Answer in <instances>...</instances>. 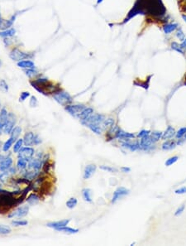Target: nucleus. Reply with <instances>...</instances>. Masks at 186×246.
<instances>
[{
    "label": "nucleus",
    "mask_w": 186,
    "mask_h": 246,
    "mask_svg": "<svg viewBox=\"0 0 186 246\" xmlns=\"http://www.w3.org/2000/svg\"><path fill=\"white\" fill-rule=\"evenodd\" d=\"M20 192H10L5 190H2L0 188V214L6 213L14 206H18L19 203L17 198L14 197V195Z\"/></svg>",
    "instance_id": "1"
},
{
    "label": "nucleus",
    "mask_w": 186,
    "mask_h": 246,
    "mask_svg": "<svg viewBox=\"0 0 186 246\" xmlns=\"http://www.w3.org/2000/svg\"><path fill=\"white\" fill-rule=\"evenodd\" d=\"M53 98L62 106H67L72 102V97L70 96V94L63 91H56L53 94Z\"/></svg>",
    "instance_id": "2"
},
{
    "label": "nucleus",
    "mask_w": 186,
    "mask_h": 246,
    "mask_svg": "<svg viewBox=\"0 0 186 246\" xmlns=\"http://www.w3.org/2000/svg\"><path fill=\"white\" fill-rule=\"evenodd\" d=\"M105 120L104 116L99 114H95V115H91L89 118H87L85 120L81 121V123L84 126H88L89 124H94V125H99L102 127V123L103 121Z\"/></svg>",
    "instance_id": "3"
},
{
    "label": "nucleus",
    "mask_w": 186,
    "mask_h": 246,
    "mask_svg": "<svg viewBox=\"0 0 186 246\" xmlns=\"http://www.w3.org/2000/svg\"><path fill=\"white\" fill-rule=\"evenodd\" d=\"M17 117L14 113H8V119L6 121L5 125L3 128V133L5 134H10L12 130L14 129V126L16 124Z\"/></svg>",
    "instance_id": "4"
},
{
    "label": "nucleus",
    "mask_w": 186,
    "mask_h": 246,
    "mask_svg": "<svg viewBox=\"0 0 186 246\" xmlns=\"http://www.w3.org/2000/svg\"><path fill=\"white\" fill-rule=\"evenodd\" d=\"M65 109L70 115H72L75 118L78 119L81 112L85 109V106L84 104H74V105L69 104L67 106H65Z\"/></svg>",
    "instance_id": "5"
},
{
    "label": "nucleus",
    "mask_w": 186,
    "mask_h": 246,
    "mask_svg": "<svg viewBox=\"0 0 186 246\" xmlns=\"http://www.w3.org/2000/svg\"><path fill=\"white\" fill-rule=\"evenodd\" d=\"M29 56V54L25 53L17 48L13 49L11 52L9 53V57L14 62H21L22 60L28 58Z\"/></svg>",
    "instance_id": "6"
},
{
    "label": "nucleus",
    "mask_w": 186,
    "mask_h": 246,
    "mask_svg": "<svg viewBox=\"0 0 186 246\" xmlns=\"http://www.w3.org/2000/svg\"><path fill=\"white\" fill-rule=\"evenodd\" d=\"M34 153H35V151H34L33 147H27H27H22L20 149V151L17 153V156H18V158H23L27 162H29L33 158Z\"/></svg>",
    "instance_id": "7"
},
{
    "label": "nucleus",
    "mask_w": 186,
    "mask_h": 246,
    "mask_svg": "<svg viewBox=\"0 0 186 246\" xmlns=\"http://www.w3.org/2000/svg\"><path fill=\"white\" fill-rule=\"evenodd\" d=\"M28 212H29V207L27 206H20L18 208H17L14 212H12L11 214L8 215V217L9 218H14V217L22 218V217L26 216L28 214Z\"/></svg>",
    "instance_id": "8"
},
{
    "label": "nucleus",
    "mask_w": 186,
    "mask_h": 246,
    "mask_svg": "<svg viewBox=\"0 0 186 246\" xmlns=\"http://www.w3.org/2000/svg\"><path fill=\"white\" fill-rule=\"evenodd\" d=\"M13 159L10 157L0 156V171H3L12 167Z\"/></svg>",
    "instance_id": "9"
},
{
    "label": "nucleus",
    "mask_w": 186,
    "mask_h": 246,
    "mask_svg": "<svg viewBox=\"0 0 186 246\" xmlns=\"http://www.w3.org/2000/svg\"><path fill=\"white\" fill-rule=\"evenodd\" d=\"M129 194V190H127L125 187H119L114 192H113V199H112V203H116L117 201H118L119 199L124 196L128 195Z\"/></svg>",
    "instance_id": "10"
},
{
    "label": "nucleus",
    "mask_w": 186,
    "mask_h": 246,
    "mask_svg": "<svg viewBox=\"0 0 186 246\" xmlns=\"http://www.w3.org/2000/svg\"><path fill=\"white\" fill-rule=\"evenodd\" d=\"M42 167V163H41V158H32L27 163V167L28 170H33V171H39L41 167Z\"/></svg>",
    "instance_id": "11"
},
{
    "label": "nucleus",
    "mask_w": 186,
    "mask_h": 246,
    "mask_svg": "<svg viewBox=\"0 0 186 246\" xmlns=\"http://www.w3.org/2000/svg\"><path fill=\"white\" fill-rule=\"evenodd\" d=\"M23 143L27 147H31L35 144V134L33 132H27V134H25L23 138Z\"/></svg>",
    "instance_id": "12"
},
{
    "label": "nucleus",
    "mask_w": 186,
    "mask_h": 246,
    "mask_svg": "<svg viewBox=\"0 0 186 246\" xmlns=\"http://www.w3.org/2000/svg\"><path fill=\"white\" fill-rule=\"evenodd\" d=\"M8 113L5 108H3L0 111V135L3 133V128L8 119Z\"/></svg>",
    "instance_id": "13"
},
{
    "label": "nucleus",
    "mask_w": 186,
    "mask_h": 246,
    "mask_svg": "<svg viewBox=\"0 0 186 246\" xmlns=\"http://www.w3.org/2000/svg\"><path fill=\"white\" fill-rule=\"evenodd\" d=\"M70 220H59V221L56 222H51V223H48L46 226H48L50 228H53L55 230H57L58 228H61L64 227V226H66V225L70 223Z\"/></svg>",
    "instance_id": "14"
},
{
    "label": "nucleus",
    "mask_w": 186,
    "mask_h": 246,
    "mask_svg": "<svg viewBox=\"0 0 186 246\" xmlns=\"http://www.w3.org/2000/svg\"><path fill=\"white\" fill-rule=\"evenodd\" d=\"M97 167L95 166V164H89L87 165L84 168V179H89L90 177L95 174V172L96 171Z\"/></svg>",
    "instance_id": "15"
},
{
    "label": "nucleus",
    "mask_w": 186,
    "mask_h": 246,
    "mask_svg": "<svg viewBox=\"0 0 186 246\" xmlns=\"http://www.w3.org/2000/svg\"><path fill=\"white\" fill-rule=\"evenodd\" d=\"M153 142L151 139V136L150 135H147V136H145L141 138L140 142V147L142 148L144 150H147L149 149L150 147H151V145H152Z\"/></svg>",
    "instance_id": "16"
},
{
    "label": "nucleus",
    "mask_w": 186,
    "mask_h": 246,
    "mask_svg": "<svg viewBox=\"0 0 186 246\" xmlns=\"http://www.w3.org/2000/svg\"><path fill=\"white\" fill-rule=\"evenodd\" d=\"M179 28L178 23L172 22V23H166L163 26V32L165 34H170L171 32H175Z\"/></svg>",
    "instance_id": "17"
},
{
    "label": "nucleus",
    "mask_w": 186,
    "mask_h": 246,
    "mask_svg": "<svg viewBox=\"0 0 186 246\" xmlns=\"http://www.w3.org/2000/svg\"><path fill=\"white\" fill-rule=\"evenodd\" d=\"M15 171H16V170L14 168H13V167L9 168L8 170H6V171H2V172L0 173V181L2 182H3V183H5V182H7V180L9 178V177H10L11 175H14V174L15 173Z\"/></svg>",
    "instance_id": "18"
},
{
    "label": "nucleus",
    "mask_w": 186,
    "mask_h": 246,
    "mask_svg": "<svg viewBox=\"0 0 186 246\" xmlns=\"http://www.w3.org/2000/svg\"><path fill=\"white\" fill-rule=\"evenodd\" d=\"M122 147H126L127 149H129L130 151H136L138 148H140V143L138 142L131 143L127 140V141H125V142L122 143Z\"/></svg>",
    "instance_id": "19"
},
{
    "label": "nucleus",
    "mask_w": 186,
    "mask_h": 246,
    "mask_svg": "<svg viewBox=\"0 0 186 246\" xmlns=\"http://www.w3.org/2000/svg\"><path fill=\"white\" fill-rule=\"evenodd\" d=\"M17 67L22 69H31V68H35V64L32 61L24 60V61L17 62Z\"/></svg>",
    "instance_id": "20"
},
{
    "label": "nucleus",
    "mask_w": 186,
    "mask_h": 246,
    "mask_svg": "<svg viewBox=\"0 0 186 246\" xmlns=\"http://www.w3.org/2000/svg\"><path fill=\"white\" fill-rule=\"evenodd\" d=\"M175 128L171 127V126H168L167 129L165 131V133L162 134V138L161 139L163 140H167V139H170L171 138H173L174 135H175Z\"/></svg>",
    "instance_id": "21"
},
{
    "label": "nucleus",
    "mask_w": 186,
    "mask_h": 246,
    "mask_svg": "<svg viewBox=\"0 0 186 246\" xmlns=\"http://www.w3.org/2000/svg\"><path fill=\"white\" fill-rule=\"evenodd\" d=\"M93 113H94V110H93L92 108H85V109L81 112V114L79 115L78 119L80 121L85 120L87 118H89V116H90Z\"/></svg>",
    "instance_id": "22"
},
{
    "label": "nucleus",
    "mask_w": 186,
    "mask_h": 246,
    "mask_svg": "<svg viewBox=\"0 0 186 246\" xmlns=\"http://www.w3.org/2000/svg\"><path fill=\"white\" fill-rule=\"evenodd\" d=\"M40 198L35 193H32L31 195L27 198V202L29 204L30 206H35L39 202Z\"/></svg>",
    "instance_id": "23"
},
{
    "label": "nucleus",
    "mask_w": 186,
    "mask_h": 246,
    "mask_svg": "<svg viewBox=\"0 0 186 246\" xmlns=\"http://www.w3.org/2000/svg\"><path fill=\"white\" fill-rule=\"evenodd\" d=\"M134 134H131V133H127V132H125L122 129H119L118 134L116 135V138L118 139H132V138H134Z\"/></svg>",
    "instance_id": "24"
},
{
    "label": "nucleus",
    "mask_w": 186,
    "mask_h": 246,
    "mask_svg": "<svg viewBox=\"0 0 186 246\" xmlns=\"http://www.w3.org/2000/svg\"><path fill=\"white\" fill-rule=\"evenodd\" d=\"M16 33V30L14 28H8V29L3 30L2 32H0V37L3 38H10L13 37Z\"/></svg>",
    "instance_id": "25"
},
{
    "label": "nucleus",
    "mask_w": 186,
    "mask_h": 246,
    "mask_svg": "<svg viewBox=\"0 0 186 246\" xmlns=\"http://www.w3.org/2000/svg\"><path fill=\"white\" fill-rule=\"evenodd\" d=\"M82 196L84 200L87 202H91L92 201V192L89 188H84V190L82 191Z\"/></svg>",
    "instance_id": "26"
},
{
    "label": "nucleus",
    "mask_w": 186,
    "mask_h": 246,
    "mask_svg": "<svg viewBox=\"0 0 186 246\" xmlns=\"http://www.w3.org/2000/svg\"><path fill=\"white\" fill-rule=\"evenodd\" d=\"M21 133H22V128L21 127H19V126H16V127H14V129L12 130L11 134H10V135H11V138H13V139L15 140V141H17V139L19 138V136H20V134H21Z\"/></svg>",
    "instance_id": "27"
},
{
    "label": "nucleus",
    "mask_w": 186,
    "mask_h": 246,
    "mask_svg": "<svg viewBox=\"0 0 186 246\" xmlns=\"http://www.w3.org/2000/svg\"><path fill=\"white\" fill-rule=\"evenodd\" d=\"M56 230L60 231V232L67 233V234H76V233L79 232L78 229H74V228L68 227L67 225H66V226H64V227L58 228Z\"/></svg>",
    "instance_id": "28"
},
{
    "label": "nucleus",
    "mask_w": 186,
    "mask_h": 246,
    "mask_svg": "<svg viewBox=\"0 0 186 246\" xmlns=\"http://www.w3.org/2000/svg\"><path fill=\"white\" fill-rule=\"evenodd\" d=\"M176 146V143L175 141H166L162 144V149L163 150H171L175 148Z\"/></svg>",
    "instance_id": "29"
},
{
    "label": "nucleus",
    "mask_w": 186,
    "mask_h": 246,
    "mask_svg": "<svg viewBox=\"0 0 186 246\" xmlns=\"http://www.w3.org/2000/svg\"><path fill=\"white\" fill-rule=\"evenodd\" d=\"M27 161H26L23 158H18V160H17V169H19L20 171L21 170H24L26 167H27Z\"/></svg>",
    "instance_id": "30"
},
{
    "label": "nucleus",
    "mask_w": 186,
    "mask_h": 246,
    "mask_svg": "<svg viewBox=\"0 0 186 246\" xmlns=\"http://www.w3.org/2000/svg\"><path fill=\"white\" fill-rule=\"evenodd\" d=\"M170 46H171V49L174 50V51H177V52H179V53L180 54H184V49L181 47L180 44H179L178 42H172L171 44H170Z\"/></svg>",
    "instance_id": "31"
},
{
    "label": "nucleus",
    "mask_w": 186,
    "mask_h": 246,
    "mask_svg": "<svg viewBox=\"0 0 186 246\" xmlns=\"http://www.w3.org/2000/svg\"><path fill=\"white\" fill-rule=\"evenodd\" d=\"M14 142H15V140H14L13 138H11V137H10V138H9V139H8V140L6 141L5 143L3 144V152H8V150L10 149V147L13 146V144L14 143Z\"/></svg>",
    "instance_id": "32"
},
{
    "label": "nucleus",
    "mask_w": 186,
    "mask_h": 246,
    "mask_svg": "<svg viewBox=\"0 0 186 246\" xmlns=\"http://www.w3.org/2000/svg\"><path fill=\"white\" fill-rule=\"evenodd\" d=\"M162 133L160 131H155V132H152L151 134V140H152V142L153 143H157V141H159L160 139H161L162 138Z\"/></svg>",
    "instance_id": "33"
},
{
    "label": "nucleus",
    "mask_w": 186,
    "mask_h": 246,
    "mask_svg": "<svg viewBox=\"0 0 186 246\" xmlns=\"http://www.w3.org/2000/svg\"><path fill=\"white\" fill-rule=\"evenodd\" d=\"M88 128L91 130L92 132H94V133H95L96 134H102L103 132V129L102 127L99 125H94V124H89V125L87 126Z\"/></svg>",
    "instance_id": "34"
},
{
    "label": "nucleus",
    "mask_w": 186,
    "mask_h": 246,
    "mask_svg": "<svg viewBox=\"0 0 186 246\" xmlns=\"http://www.w3.org/2000/svg\"><path fill=\"white\" fill-rule=\"evenodd\" d=\"M22 144H24V143H23V139H17V140L16 141V143H14V153H18L19 151H20V149L22 148Z\"/></svg>",
    "instance_id": "35"
},
{
    "label": "nucleus",
    "mask_w": 186,
    "mask_h": 246,
    "mask_svg": "<svg viewBox=\"0 0 186 246\" xmlns=\"http://www.w3.org/2000/svg\"><path fill=\"white\" fill-rule=\"evenodd\" d=\"M77 203H78L77 199H76V197H71L66 201V206H67L69 209H73L76 207Z\"/></svg>",
    "instance_id": "36"
},
{
    "label": "nucleus",
    "mask_w": 186,
    "mask_h": 246,
    "mask_svg": "<svg viewBox=\"0 0 186 246\" xmlns=\"http://www.w3.org/2000/svg\"><path fill=\"white\" fill-rule=\"evenodd\" d=\"M114 125V119H107L103 121L102 123L103 129H106L108 128H111L112 126Z\"/></svg>",
    "instance_id": "37"
},
{
    "label": "nucleus",
    "mask_w": 186,
    "mask_h": 246,
    "mask_svg": "<svg viewBox=\"0 0 186 246\" xmlns=\"http://www.w3.org/2000/svg\"><path fill=\"white\" fill-rule=\"evenodd\" d=\"M119 129H120V128H119L117 125H113L110 128V129H109V131H108V135L111 136L112 139H113V138H116V135L117 134H118V132Z\"/></svg>",
    "instance_id": "38"
},
{
    "label": "nucleus",
    "mask_w": 186,
    "mask_h": 246,
    "mask_svg": "<svg viewBox=\"0 0 186 246\" xmlns=\"http://www.w3.org/2000/svg\"><path fill=\"white\" fill-rule=\"evenodd\" d=\"M175 37L178 38V40H180V42H182V41L184 40V38H186L185 34H184V31L181 28H180L179 27L178 29L176 30V32H175Z\"/></svg>",
    "instance_id": "39"
},
{
    "label": "nucleus",
    "mask_w": 186,
    "mask_h": 246,
    "mask_svg": "<svg viewBox=\"0 0 186 246\" xmlns=\"http://www.w3.org/2000/svg\"><path fill=\"white\" fill-rule=\"evenodd\" d=\"M11 228L8 225H0V235H8L9 233H11Z\"/></svg>",
    "instance_id": "40"
},
{
    "label": "nucleus",
    "mask_w": 186,
    "mask_h": 246,
    "mask_svg": "<svg viewBox=\"0 0 186 246\" xmlns=\"http://www.w3.org/2000/svg\"><path fill=\"white\" fill-rule=\"evenodd\" d=\"M0 91H3V93H7L8 91V85L3 79H0Z\"/></svg>",
    "instance_id": "41"
},
{
    "label": "nucleus",
    "mask_w": 186,
    "mask_h": 246,
    "mask_svg": "<svg viewBox=\"0 0 186 246\" xmlns=\"http://www.w3.org/2000/svg\"><path fill=\"white\" fill-rule=\"evenodd\" d=\"M179 159V157H177V156H174V157H171V158H170L169 159H167L166 160V162L165 163V165L166 167H170L171 166V165H173L174 163H175L177 161H178Z\"/></svg>",
    "instance_id": "42"
},
{
    "label": "nucleus",
    "mask_w": 186,
    "mask_h": 246,
    "mask_svg": "<svg viewBox=\"0 0 186 246\" xmlns=\"http://www.w3.org/2000/svg\"><path fill=\"white\" fill-rule=\"evenodd\" d=\"M25 73L27 76L29 77H33L34 75H37V71L35 70V68H31V69H26L25 70Z\"/></svg>",
    "instance_id": "43"
},
{
    "label": "nucleus",
    "mask_w": 186,
    "mask_h": 246,
    "mask_svg": "<svg viewBox=\"0 0 186 246\" xmlns=\"http://www.w3.org/2000/svg\"><path fill=\"white\" fill-rule=\"evenodd\" d=\"M12 225H15V226H23V225H27V220H17L12 221Z\"/></svg>",
    "instance_id": "44"
},
{
    "label": "nucleus",
    "mask_w": 186,
    "mask_h": 246,
    "mask_svg": "<svg viewBox=\"0 0 186 246\" xmlns=\"http://www.w3.org/2000/svg\"><path fill=\"white\" fill-rule=\"evenodd\" d=\"M186 134V128H181L180 130H179L176 134H175V136L178 139H180L182 137H184L185 135Z\"/></svg>",
    "instance_id": "45"
},
{
    "label": "nucleus",
    "mask_w": 186,
    "mask_h": 246,
    "mask_svg": "<svg viewBox=\"0 0 186 246\" xmlns=\"http://www.w3.org/2000/svg\"><path fill=\"white\" fill-rule=\"evenodd\" d=\"M100 169H102L103 171H108V172H117L118 171V170L116 168H113V167H111L108 166H104V165L100 166Z\"/></svg>",
    "instance_id": "46"
},
{
    "label": "nucleus",
    "mask_w": 186,
    "mask_h": 246,
    "mask_svg": "<svg viewBox=\"0 0 186 246\" xmlns=\"http://www.w3.org/2000/svg\"><path fill=\"white\" fill-rule=\"evenodd\" d=\"M29 96H30L29 92H27V91L22 92V93H21V95H20V99H19V100H20V101H24V100H26V99H27V97H29Z\"/></svg>",
    "instance_id": "47"
},
{
    "label": "nucleus",
    "mask_w": 186,
    "mask_h": 246,
    "mask_svg": "<svg viewBox=\"0 0 186 246\" xmlns=\"http://www.w3.org/2000/svg\"><path fill=\"white\" fill-rule=\"evenodd\" d=\"M184 209H185V206H184V205H182V206H180V207L177 209V211L175 212V216H180V215L182 214V213L184 212Z\"/></svg>",
    "instance_id": "48"
},
{
    "label": "nucleus",
    "mask_w": 186,
    "mask_h": 246,
    "mask_svg": "<svg viewBox=\"0 0 186 246\" xmlns=\"http://www.w3.org/2000/svg\"><path fill=\"white\" fill-rule=\"evenodd\" d=\"M175 194L177 195H182V194H185L186 193V187H182L180 188H179L177 190L175 191Z\"/></svg>",
    "instance_id": "49"
},
{
    "label": "nucleus",
    "mask_w": 186,
    "mask_h": 246,
    "mask_svg": "<svg viewBox=\"0 0 186 246\" xmlns=\"http://www.w3.org/2000/svg\"><path fill=\"white\" fill-rule=\"evenodd\" d=\"M37 104H38V101L37 99V98H36L35 96H32V98L30 99V105H31L32 107H36Z\"/></svg>",
    "instance_id": "50"
},
{
    "label": "nucleus",
    "mask_w": 186,
    "mask_h": 246,
    "mask_svg": "<svg viewBox=\"0 0 186 246\" xmlns=\"http://www.w3.org/2000/svg\"><path fill=\"white\" fill-rule=\"evenodd\" d=\"M149 134H150V131H149V130H141V131L138 134V137H139V138H143V137L147 136Z\"/></svg>",
    "instance_id": "51"
},
{
    "label": "nucleus",
    "mask_w": 186,
    "mask_h": 246,
    "mask_svg": "<svg viewBox=\"0 0 186 246\" xmlns=\"http://www.w3.org/2000/svg\"><path fill=\"white\" fill-rule=\"evenodd\" d=\"M41 143V139L39 138V136H38V135H35V145L39 144Z\"/></svg>",
    "instance_id": "52"
},
{
    "label": "nucleus",
    "mask_w": 186,
    "mask_h": 246,
    "mask_svg": "<svg viewBox=\"0 0 186 246\" xmlns=\"http://www.w3.org/2000/svg\"><path fill=\"white\" fill-rule=\"evenodd\" d=\"M121 170L122 172H129V171H131V168H130V167H122L121 168Z\"/></svg>",
    "instance_id": "53"
},
{
    "label": "nucleus",
    "mask_w": 186,
    "mask_h": 246,
    "mask_svg": "<svg viewBox=\"0 0 186 246\" xmlns=\"http://www.w3.org/2000/svg\"><path fill=\"white\" fill-rule=\"evenodd\" d=\"M180 46H181V47H182L183 49H186V38H184V40L181 42Z\"/></svg>",
    "instance_id": "54"
},
{
    "label": "nucleus",
    "mask_w": 186,
    "mask_h": 246,
    "mask_svg": "<svg viewBox=\"0 0 186 246\" xmlns=\"http://www.w3.org/2000/svg\"><path fill=\"white\" fill-rule=\"evenodd\" d=\"M182 18H183V20L186 22V14H182Z\"/></svg>",
    "instance_id": "55"
},
{
    "label": "nucleus",
    "mask_w": 186,
    "mask_h": 246,
    "mask_svg": "<svg viewBox=\"0 0 186 246\" xmlns=\"http://www.w3.org/2000/svg\"><path fill=\"white\" fill-rule=\"evenodd\" d=\"M103 1V0H97V4H99V3H101Z\"/></svg>",
    "instance_id": "56"
},
{
    "label": "nucleus",
    "mask_w": 186,
    "mask_h": 246,
    "mask_svg": "<svg viewBox=\"0 0 186 246\" xmlns=\"http://www.w3.org/2000/svg\"><path fill=\"white\" fill-rule=\"evenodd\" d=\"M2 23H3V19H2L1 16H0V26L2 25Z\"/></svg>",
    "instance_id": "57"
},
{
    "label": "nucleus",
    "mask_w": 186,
    "mask_h": 246,
    "mask_svg": "<svg viewBox=\"0 0 186 246\" xmlns=\"http://www.w3.org/2000/svg\"><path fill=\"white\" fill-rule=\"evenodd\" d=\"M184 85H185V86H186V79H185V82H184Z\"/></svg>",
    "instance_id": "58"
},
{
    "label": "nucleus",
    "mask_w": 186,
    "mask_h": 246,
    "mask_svg": "<svg viewBox=\"0 0 186 246\" xmlns=\"http://www.w3.org/2000/svg\"><path fill=\"white\" fill-rule=\"evenodd\" d=\"M1 187H2V185L0 184V188H1Z\"/></svg>",
    "instance_id": "59"
},
{
    "label": "nucleus",
    "mask_w": 186,
    "mask_h": 246,
    "mask_svg": "<svg viewBox=\"0 0 186 246\" xmlns=\"http://www.w3.org/2000/svg\"><path fill=\"white\" fill-rule=\"evenodd\" d=\"M184 138H185V139H186V134H185V135H184Z\"/></svg>",
    "instance_id": "60"
},
{
    "label": "nucleus",
    "mask_w": 186,
    "mask_h": 246,
    "mask_svg": "<svg viewBox=\"0 0 186 246\" xmlns=\"http://www.w3.org/2000/svg\"><path fill=\"white\" fill-rule=\"evenodd\" d=\"M185 50H186V49H185Z\"/></svg>",
    "instance_id": "61"
}]
</instances>
